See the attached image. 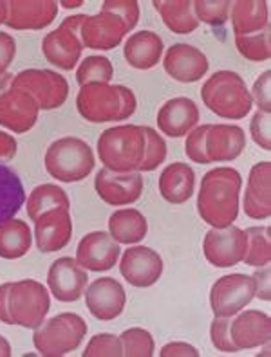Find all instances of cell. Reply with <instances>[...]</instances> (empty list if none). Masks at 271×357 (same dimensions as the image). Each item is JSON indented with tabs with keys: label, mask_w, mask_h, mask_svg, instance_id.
<instances>
[{
	"label": "cell",
	"mask_w": 271,
	"mask_h": 357,
	"mask_svg": "<svg viewBox=\"0 0 271 357\" xmlns=\"http://www.w3.org/2000/svg\"><path fill=\"white\" fill-rule=\"evenodd\" d=\"M13 78H15V75H11V73H6V75L0 76V96H2V94H4L9 87H11V82H13Z\"/></svg>",
	"instance_id": "obj_51"
},
{
	"label": "cell",
	"mask_w": 271,
	"mask_h": 357,
	"mask_svg": "<svg viewBox=\"0 0 271 357\" xmlns=\"http://www.w3.org/2000/svg\"><path fill=\"white\" fill-rule=\"evenodd\" d=\"M17 56V44L15 38L4 31H0V76L6 75L9 66L13 63Z\"/></svg>",
	"instance_id": "obj_46"
},
{
	"label": "cell",
	"mask_w": 271,
	"mask_h": 357,
	"mask_svg": "<svg viewBox=\"0 0 271 357\" xmlns=\"http://www.w3.org/2000/svg\"><path fill=\"white\" fill-rule=\"evenodd\" d=\"M11 344L6 340L4 335H0V357H9L11 356Z\"/></svg>",
	"instance_id": "obj_52"
},
{
	"label": "cell",
	"mask_w": 271,
	"mask_h": 357,
	"mask_svg": "<svg viewBox=\"0 0 271 357\" xmlns=\"http://www.w3.org/2000/svg\"><path fill=\"white\" fill-rule=\"evenodd\" d=\"M119 253H122L119 244L110 236V233L92 231L80 240L78 249H76V261L83 269L103 273L116 266Z\"/></svg>",
	"instance_id": "obj_18"
},
{
	"label": "cell",
	"mask_w": 271,
	"mask_h": 357,
	"mask_svg": "<svg viewBox=\"0 0 271 357\" xmlns=\"http://www.w3.org/2000/svg\"><path fill=\"white\" fill-rule=\"evenodd\" d=\"M138 100L125 85L87 83L80 87L76 109L83 119L91 123L125 121L136 112Z\"/></svg>",
	"instance_id": "obj_2"
},
{
	"label": "cell",
	"mask_w": 271,
	"mask_h": 357,
	"mask_svg": "<svg viewBox=\"0 0 271 357\" xmlns=\"http://www.w3.org/2000/svg\"><path fill=\"white\" fill-rule=\"evenodd\" d=\"M230 321H232V318H217V316H215L214 321H212L210 325L212 344H214L219 352H241L232 341V337H230Z\"/></svg>",
	"instance_id": "obj_43"
},
{
	"label": "cell",
	"mask_w": 271,
	"mask_h": 357,
	"mask_svg": "<svg viewBox=\"0 0 271 357\" xmlns=\"http://www.w3.org/2000/svg\"><path fill=\"white\" fill-rule=\"evenodd\" d=\"M51 300L47 289L36 280H20L11 282L8 296V312L11 325L24 328H38L45 321Z\"/></svg>",
	"instance_id": "obj_7"
},
{
	"label": "cell",
	"mask_w": 271,
	"mask_h": 357,
	"mask_svg": "<svg viewBox=\"0 0 271 357\" xmlns=\"http://www.w3.org/2000/svg\"><path fill=\"white\" fill-rule=\"evenodd\" d=\"M123 347V356L127 357H152L156 352L154 337L149 331L134 327L119 335Z\"/></svg>",
	"instance_id": "obj_37"
},
{
	"label": "cell",
	"mask_w": 271,
	"mask_h": 357,
	"mask_svg": "<svg viewBox=\"0 0 271 357\" xmlns=\"http://www.w3.org/2000/svg\"><path fill=\"white\" fill-rule=\"evenodd\" d=\"M83 357H122L123 356V347L119 337L114 334H107L101 332L91 337L87 343V349L82 354Z\"/></svg>",
	"instance_id": "obj_40"
},
{
	"label": "cell",
	"mask_w": 271,
	"mask_h": 357,
	"mask_svg": "<svg viewBox=\"0 0 271 357\" xmlns=\"http://www.w3.org/2000/svg\"><path fill=\"white\" fill-rule=\"evenodd\" d=\"M9 287H11V283L9 282L0 285V323H6V325H11V318H9L8 312Z\"/></svg>",
	"instance_id": "obj_50"
},
{
	"label": "cell",
	"mask_w": 271,
	"mask_h": 357,
	"mask_svg": "<svg viewBox=\"0 0 271 357\" xmlns=\"http://www.w3.org/2000/svg\"><path fill=\"white\" fill-rule=\"evenodd\" d=\"M230 0H196L193 2V15L199 22L208 26H224L230 17Z\"/></svg>",
	"instance_id": "obj_39"
},
{
	"label": "cell",
	"mask_w": 271,
	"mask_h": 357,
	"mask_svg": "<svg viewBox=\"0 0 271 357\" xmlns=\"http://www.w3.org/2000/svg\"><path fill=\"white\" fill-rule=\"evenodd\" d=\"M244 213L254 220H268L271 215V162L254 165L244 193Z\"/></svg>",
	"instance_id": "obj_23"
},
{
	"label": "cell",
	"mask_w": 271,
	"mask_h": 357,
	"mask_svg": "<svg viewBox=\"0 0 271 357\" xmlns=\"http://www.w3.org/2000/svg\"><path fill=\"white\" fill-rule=\"evenodd\" d=\"M161 357H197L199 352H197L196 347L189 343H183V341H174V343L165 344L159 352Z\"/></svg>",
	"instance_id": "obj_48"
},
{
	"label": "cell",
	"mask_w": 271,
	"mask_h": 357,
	"mask_svg": "<svg viewBox=\"0 0 271 357\" xmlns=\"http://www.w3.org/2000/svg\"><path fill=\"white\" fill-rule=\"evenodd\" d=\"M129 29L118 15L109 11H100L98 15H85L82 27H80V40L83 47L94 51H110L122 44L123 36Z\"/></svg>",
	"instance_id": "obj_12"
},
{
	"label": "cell",
	"mask_w": 271,
	"mask_h": 357,
	"mask_svg": "<svg viewBox=\"0 0 271 357\" xmlns=\"http://www.w3.org/2000/svg\"><path fill=\"white\" fill-rule=\"evenodd\" d=\"M85 15L67 17L60 26L42 40V52L49 63L57 66L61 70H73L82 56L83 44L80 40V27H82Z\"/></svg>",
	"instance_id": "obj_9"
},
{
	"label": "cell",
	"mask_w": 271,
	"mask_h": 357,
	"mask_svg": "<svg viewBox=\"0 0 271 357\" xmlns=\"http://www.w3.org/2000/svg\"><path fill=\"white\" fill-rule=\"evenodd\" d=\"M6 18H8V2L0 0V26L6 22Z\"/></svg>",
	"instance_id": "obj_53"
},
{
	"label": "cell",
	"mask_w": 271,
	"mask_h": 357,
	"mask_svg": "<svg viewBox=\"0 0 271 357\" xmlns=\"http://www.w3.org/2000/svg\"><path fill=\"white\" fill-rule=\"evenodd\" d=\"M205 146L210 162L235 161L246 149V134L237 125H210L206 132Z\"/></svg>",
	"instance_id": "obj_24"
},
{
	"label": "cell",
	"mask_w": 271,
	"mask_h": 357,
	"mask_svg": "<svg viewBox=\"0 0 271 357\" xmlns=\"http://www.w3.org/2000/svg\"><path fill=\"white\" fill-rule=\"evenodd\" d=\"M47 174L60 183H78L94 170V153L83 139L61 137L49 144L44 157Z\"/></svg>",
	"instance_id": "obj_5"
},
{
	"label": "cell",
	"mask_w": 271,
	"mask_h": 357,
	"mask_svg": "<svg viewBox=\"0 0 271 357\" xmlns=\"http://www.w3.org/2000/svg\"><path fill=\"white\" fill-rule=\"evenodd\" d=\"M57 15L54 0H9L4 24L15 31H40L51 26Z\"/></svg>",
	"instance_id": "obj_19"
},
{
	"label": "cell",
	"mask_w": 271,
	"mask_h": 357,
	"mask_svg": "<svg viewBox=\"0 0 271 357\" xmlns=\"http://www.w3.org/2000/svg\"><path fill=\"white\" fill-rule=\"evenodd\" d=\"M112 76V63L105 56H87L76 70V82L80 83V87L87 83H109Z\"/></svg>",
	"instance_id": "obj_36"
},
{
	"label": "cell",
	"mask_w": 271,
	"mask_h": 357,
	"mask_svg": "<svg viewBox=\"0 0 271 357\" xmlns=\"http://www.w3.org/2000/svg\"><path fill=\"white\" fill-rule=\"evenodd\" d=\"M165 73L175 82L196 83L208 73V58L201 49L189 44H174L166 49L163 60Z\"/></svg>",
	"instance_id": "obj_20"
},
{
	"label": "cell",
	"mask_w": 271,
	"mask_h": 357,
	"mask_svg": "<svg viewBox=\"0 0 271 357\" xmlns=\"http://www.w3.org/2000/svg\"><path fill=\"white\" fill-rule=\"evenodd\" d=\"M143 153L145 134L141 125H118L107 128L98 139L100 161L110 172H138Z\"/></svg>",
	"instance_id": "obj_4"
},
{
	"label": "cell",
	"mask_w": 271,
	"mask_h": 357,
	"mask_svg": "<svg viewBox=\"0 0 271 357\" xmlns=\"http://www.w3.org/2000/svg\"><path fill=\"white\" fill-rule=\"evenodd\" d=\"M11 87L20 89L35 98L38 109H60L69 96V83L61 75L49 69H26L18 73Z\"/></svg>",
	"instance_id": "obj_8"
},
{
	"label": "cell",
	"mask_w": 271,
	"mask_h": 357,
	"mask_svg": "<svg viewBox=\"0 0 271 357\" xmlns=\"http://www.w3.org/2000/svg\"><path fill=\"white\" fill-rule=\"evenodd\" d=\"M248 249V236L237 226L212 227L203 240V253L214 267L226 269L241 264Z\"/></svg>",
	"instance_id": "obj_11"
},
{
	"label": "cell",
	"mask_w": 271,
	"mask_h": 357,
	"mask_svg": "<svg viewBox=\"0 0 271 357\" xmlns=\"http://www.w3.org/2000/svg\"><path fill=\"white\" fill-rule=\"evenodd\" d=\"M145 134V153L138 172H154L163 165L166 159V143L158 132L150 127H143Z\"/></svg>",
	"instance_id": "obj_38"
},
{
	"label": "cell",
	"mask_w": 271,
	"mask_h": 357,
	"mask_svg": "<svg viewBox=\"0 0 271 357\" xmlns=\"http://www.w3.org/2000/svg\"><path fill=\"white\" fill-rule=\"evenodd\" d=\"M237 318L230 321V337L239 350L258 349L270 343L271 318L263 310L237 312Z\"/></svg>",
	"instance_id": "obj_22"
},
{
	"label": "cell",
	"mask_w": 271,
	"mask_h": 357,
	"mask_svg": "<svg viewBox=\"0 0 271 357\" xmlns=\"http://www.w3.org/2000/svg\"><path fill=\"white\" fill-rule=\"evenodd\" d=\"M255 298L254 276L226 275L212 285L210 307L217 318H233Z\"/></svg>",
	"instance_id": "obj_10"
},
{
	"label": "cell",
	"mask_w": 271,
	"mask_h": 357,
	"mask_svg": "<svg viewBox=\"0 0 271 357\" xmlns=\"http://www.w3.org/2000/svg\"><path fill=\"white\" fill-rule=\"evenodd\" d=\"M96 193L103 202L110 206L134 204L143 193V177L140 172L118 174L101 168L94 178Z\"/></svg>",
	"instance_id": "obj_14"
},
{
	"label": "cell",
	"mask_w": 271,
	"mask_h": 357,
	"mask_svg": "<svg viewBox=\"0 0 271 357\" xmlns=\"http://www.w3.org/2000/svg\"><path fill=\"white\" fill-rule=\"evenodd\" d=\"M255 282V296L258 300L270 301L271 298V289H270V267L264 266L254 275Z\"/></svg>",
	"instance_id": "obj_47"
},
{
	"label": "cell",
	"mask_w": 271,
	"mask_h": 357,
	"mask_svg": "<svg viewBox=\"0 0 271 357\" xmlns=\"http://www.w3.org/2000/svg\"><path fill=\"white\" fill-rule=\"evenodd\" d=\"M270 127V114L257 110V112L254 114V118H251V123H249V132H251V137H254L255 143H257L264 152H270L271 150Z\"/></svg>",
	"instance_id": "obj_44"
},
{
	"label": "cell",
	"mask_w": 271,
	"mask_h": 357,
	"mask_svg": "<svg viewBox=\"0 0 271 357\" xmlns=\"http://www.w3.org/2000/svg\"><path fill=\"white\" fill-rule=\"evenodd\" d=\"M17 139L8 132H0V161H11L17 155Z\"/></svg>",
	"instance_id": "obj_49"
},
{
	"label": "cell",
	"mask_w": 271,
	"mask_h": 357,
	"mask_svg": "<svg viewBox=\"0 0 271 357\" xmlns=\"http://www.w3.org/2000/svg\"><path fill=\"white\" fill-rule=\"evenodd\" d=\"M119 273L134 287H152L163 275V258L145 245L129 248L119 261Z\"/></svg>",
	"instance_id": "obj_15"
},
{
	"label": "cell",
	"mask_w": 271,
	"mask_h": 357,
	"mask_svg": "<svg viewBox=\"0 0 271 357\" xmlns=\"http://www.w3.org/2000/svg\"><path fill=\"white\" fill-rule=\"evenodd\" d=\"M230 11L235 35H254L270 26V9L264 0H237Z\"/></svg>",
	"instance_id": "obj_28"
},
{
	"label": "cell",
	"mask_w": 271,
	"mask_h": 357,
	"mask_svg": "<svg viewBox=\"0 0 271 357\" xmlns=\"http://www.w3.org/2000/svg\"><path fill=\"white\" fill-rule=\"evenodd\" d=\"M196 190V172L190 165L172 162L159 175V193L170 204H184Z\"/></svg>",
	"instance_id": "obj_27"
},
{
	"label": "cell",
	"mask_w": 271,
	"mask_h": 357,
	"mask_svg": "<svg viewBox=\"0 0 271 357\" xmlns=\"http://www.w3.org/2000/svg\"><path fill=\"white\" fill-rule=\"evenodd\" d=\"M85 294V305L89 312L100 321H112L123 312L127 303V294L118 280L98 278L87 287Z\"/></svg>",
	"instance_id": "obj_16"
},
{
	"label": "cell",
	"mask_w": 271,
	"mask_h": 357,
	"mask_svg": "<svg viewBox=\"0 0 271 357\" xmlns=\"http://www.w3.org/2000/svg\"><path fill=\"white\" fill-rule=\"evenodd\" d=\"M147 218L134 208L118 209L109 218V233L118 244H138L147 236Z\"/></svg>",
	"instance_id": "obj_29"
},
{
	"label": "cell",
	"mask_w": 271,
	"mask_h": 357,
	"mask_svg": "<svg viewBox=\"0 0 271 357\" xmlns=\"http://www.w3.org/2000/svg\"><path fill=\"white\" fill-rule=\"evenodd\" d=\"M101 11L118 15L127 26L129 33L138 26V20H140V4L136 0H105L101 4Z\"/></svg>",
	"instance_id": "obj_41"
},
{
	"label": "cell",
	"mask_w": 271,
	"mask_h": 357,
	"mask_svg": "<svg viewBox=\"0 0 271 357\" xmlns=\"http://www.w3.org/2000/svg\"><path fill=\"white\" fill-rule=\"evenodd\" d=\"M73 236L69 209H49L35 220L36 248L42 253H54L66 248Z\"/></svg>",
	"instance_id": "obj_21"
},
{
	"label": "cell",
	"mask_w": 271,
	"mask_h": 357,
	"mask_svg": "<svg viewBox=\"0 0 271 357\" xmlns=\"http://www.w3.org/2000/svg\"><path fill=\"white\" fill-rule=\"evenodd\" d=\"M69 209L71 202L67 193L57 184H40L33 192L29 193L27 199V217L35 222L36 218L49 209Z\"/></svg>",
	"instance_id": "obj_33"
},
{
	"label": "cell",
	"mask_w": 271,
	"mask_h": 357,
	"mask_svg": "<svg viewBox=\"0 0 271 357\" xmlns=\"http://www.w3.org/2000/svg\"><path fill=\"white\" fill-rule=\"evenodd\" d=\"M163 38L154 31H138L125 42L123 56L134 69L149 70L159 63L163 56Z\"/></svg>",
	"instance_id": "obj_26"
},
{
	"label": "cell",
	"mask_w": 271,
	"mask_h": 357,
	"mask_svg": "<svg viewBox=\"0 0 271 357\" xmlns=\"http://www.w3.org/2000/svg\"><path fill=\"white\" fill-rule=\"evenodd\" d=\"M83 2L82 0H78V2H61L60 6H64V8H67V9H73V8H78V6H82Z\"/></svg>",
	"instance_id": "obj_54"
},
{
	"label": "cell",
	"mask_w": 271,
	"mask_h": 357,
	"mask_svg": "<svg viewBox=\"0 0 271 357\" xmlns=\"http://www.w3.org/2000/svg\"><path fill=\"white\" fill-rule=\"evenodd\" d=\"M210 125H201V127L193 128L189 132L186 143H184V153L189 155L190 161L197 162V165H210V159L206 155V132H208Z\"/></svg>",
	"instance_id": "obj_42"
},
{
	"label": "cell",
	"mask_w": 271,
	"mask_h": 357,
	"mask_svg": "<svg viewBox=\"0 0 271 357\" xmlns=\"http://www.w3.org/2000/svg\"><path fill=\"white\" fill-rule=\"evenodd\" d=\"M87 271L75 258L64 257L51 264L47 273V285L58 301H78L87 289Z\"/></svg>",
	"instance_id": "obj_13"
},
{
	"label": "cell",
	"mask_w": 271,
	"mask_h": 357,
	"mask_svg": "<svg viewBox=\"0 0 271 357\" xmlns=\"http://www.w3.org/2000/svg\"><path fill=\"white\" fill-rule=\"evenodd\" d=\"M154 8L174 35H190L199 27L192 0H154Z\"/></svg>",
	"instance_id": "obj_30"
},
{
	"label": "cell",
	"mask_w": 271,
	"mask_h": 357,
	"mask_svg": "<svg viewBox=\"0 0 271 357\" xmlns=\"http://www.w3.org/2000/svg\"><path fill=\"white\" fill-rule=\"evenodd\" d=\"M87 335V323L75 312H61L35 328L33 344L44 357H60L75 352Z\"/></svg>",
	"instance_id": "obj_6"
},
{
	"label": "cell",
	"mask_w": 271,
	"mask_h": 357,
	"mask_svg": "<svg viewBox=\"0 0 271 357\" xmlns=\"http://www.w3.org/2000/svg\"><path fill=\"white\" fill-rule=\"evenodd\" d=\"M235 47L249 61H266L271 56L270 26L254 35H235Z\"/></svg>",
	"instance_id": "obj_35"
},
{
	"label": "cell",
	"mask_w": 271,
	"mask_h": 357,
	"mask_svg": "<svg viewBox=\"0 0 271 357\" xmlns=\"http://www.w3.org/2000/svg\"><path fill=\"white\" fill-rule=\"evenodd\" d=\"M241 188L242 177L235 168L219 166L205 174L197 195V211L203 222L217 229L232 226L239 215Z\"/></svg>",
	"instance_id": "obj_1"
},
{
	"label": "cell",
	"mask_w": 271,
	"mask_h": 357,
	"mask_svg": "<svg viewBox=\"0 0 271 357\" xmlns=\"http://www.w3.org/2000/svg\"><path fill=\"white\" fill-rule=\"evenodd\" d=\"M38 110V103L31 94L9 87L0 96V125L15 134H26L36 125Z\"/></svg>",
	"instance_id": "obj_17"
},
{
	"label": "cell",
	"mask_w": 271,
	"mask_h": 357,
	"mask_svg": "<svg viewBox=\"0 0 271 357\" xmlns=\"http://www.w3.org/2000/svg\"><path fill=\"white\" fill-rule=\"evenodd\" d=\"M33 235L27 222L20 218H9L0 222V257L6 260H17L29 253Z\"/></svg>",
	"instance_id": "obj_31"
},
{
	"label": "cell",
	"mask_w": 271,
	"mask_h": 357,
	"mask_svg": "<svg viewBox=\"0 0 271 357\" xmlns=\"http://www.w3.org/2000/svg\"><path fill=\"white\" fill-rule=\"evenodd\" d=\"M26 202L22 181L9 166L0 165V222H6L20 211Z\"/></svg>",
	"instance_id": "obj_32"
},
{
	"label": "cell",
	"mask_w": 271,
	"mask_h": 357,
	"mask_svg": "<svg viewBox=\"0 0 271 357\" xmlns=\"http://www.w3.org/2000/svg\"><path fill=\"white\" fill-rule=\"evenodd\" d=\"M205 107L223 119L246 118L254 107L246 82L233 70H217L206 79L201 89Z\"/></svg>",
	"instance_id": "obj_3"
},
{
	"label": "cell",
	"mask_w": 271,
	"mask_h": 357,
	"mask_svg": "<svg viewBox=\"0 0 271 357\" xmlns=\"http://www.w3.org/2000/svg\"><path fill=\"white\" fill-rule=\"evenodd\" d=\"M271 73L270 70H264L263 75L258 76L254 83V91L249 92L251 94V100L257 103L258 110L261 112H271Z\"/></svg>",
	"instance_id": "obj_45"
},
{
	"label": "cell",
	"mask_w": 271,
	"mask_h": 357,
	"mask_svg": "<svg viewBox=\"0 0 271 357\" xmlns=\"http://www.w3.org/2000/svg\"><path fill=\"white\" fill-rule=\"evenodd\" d=\"M199 109L190 98L168 100L158 112V127L168 137H183L196 128Z\"/></svg>",
	"instance_id": "obj_25"
},
{
	"label": "cell",
	"mask_w": 271,
	"mask_h": 357,
	"mask_svg": "<svg viewBox=\"0 0 271 357\" xmlns=\"http://www.w3.org/2000/svg\"><path fill=\"white\" fill-rule=\"evenodd\" d=\"M248 236V249L242 258L246 266L264 267L271 260V229L270 226H254L244 231Z\"/></svg>",
	"instance_id": "obj_34"
}]
</instances>
